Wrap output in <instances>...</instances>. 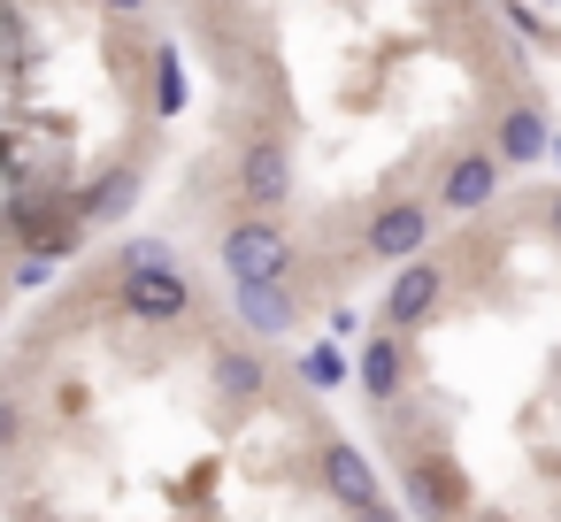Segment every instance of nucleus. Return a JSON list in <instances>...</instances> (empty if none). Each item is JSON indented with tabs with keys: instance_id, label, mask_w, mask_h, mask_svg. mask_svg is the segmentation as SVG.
Here are the masks:
<instances>
[{
	"instance_id": "12",
	"label": "nucleus",
	"mask_w": 561,
	"mask_h": 522,
	"mask_svg": "<svg viewBox=\"0 0 561 522\" xmlns=\"http://www.w3.org/2000/svg\"><path fill=\"white\" fill-rule=\"evenodd\" d=\"M131 200H139V170H108V177L78 200V216H85V223H116V216H131Z\"/></svg>"
},
{
	"instance_id": "4",
	"label": "nucleus",
	"mask_w": 561,
	"mask_h": 522,
	"mask_svg": "<svg viewBox=\"0 0 561 522\" xmlns=\"http://www.w3.org/2000/svg\"><path fill=\"white\" fill-rule=\"evenodd\" d=\"M408 499H415L423 522H461L469 514V476L446 453H415L408 461Z\"/></svg>"
},
{
	"instance_id": "13",
	"label": "nucleus",
	"mask_w": 561,
	"mask_h": 522,
	"mask_svg": "<svg viewBox=\"0 0 561 522\" xmlns=\"http://www.w3.org/2000/svg\"><path fill=\"white\" fill-rule=\"evenodd\" d=\"M262 384H270V369H262L254 353H239V346H224V353H216V392H224V399H239V407H247V399H262Z\"/></svg>"
},
{
	"instance_id": "16",
	"label": "nucleus",
	"mask_w": 561,
	"mask_h": 522,
	"mask_svg": "<svg viewBox=\"0 0 561 522\" xmlns=\"http://www.w3.org/2000/svg\"><path fill=\"white\" fill-rule=\"evenodd\" d=\"M162 262H170L162 239H131V246H124V277H131V269H162Z\"/></svg>"
},
{
	"instance_id": "3",
	"label": "nucleus",
	"mask_w": 561,
	"mask_h": 522,
	"mask_svg": "<svg viewBox=\"0 0 561 522\" xmlns=\"http://www.w3.org/2000/svg\"><path fill=\"white\" fill-rule=\"evenodd\" d=\"M438 292H446V269L438 262H400L392 269V292H385V330L400 338V330H423L431 315H438Z\"/></svg>"
},
{
	"instance_id": "11",
	"label": "nucleus",
	"mask_w": 561,
	"mask_h": 522,
	"mask_svg": "<svg viewBox=\"0 0 561 522\" xmlns=\"http://www.w3.org/2000/svg\"><path fill=\"white\" fill-rule=\"evenodd\" d=\"M546 154H553L546 116H538V108H507V116H500V162L523 170V162H546Z\"/></svg>"
},
{
	"instance_id": "17",
	"label": "nucleus",
	"mask_w": 561,
	"mask_h": 522,
	"mask_svg": "<svg viewBox=\"0 0 561 522\" xmlns=\"http://www.w3.org/2000/svg\"><path fill=\"white\" fill-rule=\"evenodd\" d=\"M47 277H55V262H47V254H32V262H16V285H47Z\"/></svg>"
},
{
	"instance_id": "20",
	"label": "nucleus",
	"mask_w": 561,
	"mask_h": 522,
	"mask_svg": "<svg viewBox=\"0 0 561 522\" xmlns=\"http://www.w3.org/2000/svg\"><path fill=\"white\" fill-rule=\"evenodd\" d=\"M354 522H392V514H385V507H369V514H354Z\"/></svg>"
},
{
	"instance_id": "8",
	"label": "nucleus",
	"mask_w": 561,
	"mask_h": 522,
	"mask_svg": "<svg viewBox=\"0 0 561 522\" xmlns=\"http://www.w3.org/2000/svg\"><path fill=\"white\" fill-rule=\"evenodd\" d=\"M423 239H431V208H423V200H392V208L369 216V239H362V246H369L377 262H415Z\"/></svg>"
},
{
	"instance_id": "5",
	"label": "nucleus",
	"mask_w": 561,
	"mask_h": 522,
	"mask_svg": "<svg viewBox=\"0 0 561 522\" xmlns=\"http://www.w3.org/2000/svg\"><path fill=\"white\" fill-rule=\"evenodd\" d=\"M239 200L254 216H277L293 200V154L277 139H247V154H239Z\"/></svg>"
},
{
	"instance_id": "6",
	"label": "nucleus",
	"mask_w": 561,
	"mask_h": 522,
	"mask_svg": "<svg viewBox=\"0 0 561 522\" xmlns=\"http://www.w3.org/2000/svg\"><path fill=\"white\" fill-rule=\"evenodd\" d=\"M323 491H331L346 514L385 507V484H377V468H369V453H362L354 438H323Z\"/></svg>"
},
{
	"instance_id": "14",
	"label": "nucleus",
	"mask_w": 561,
	"mask_h": 522,
	"mask_svg": "<svg viewBox=\"0 0 561 522\" xmlns=\"http://www.w3.org/2000/svg\"><path fill=\"white\" fill-rule=\"evenodd\" d=\"M300 384H308V392H339V384H346V353H339L331 338L308 346V353H300Z\"/></svg>"
},
{
	"instance_id": "2",
	"label": "nucleus",
	"mask_w": 561,
	"mask_h": 522,
	"mask_svg": "<svg viewBox=\"0 0 561 522\" xmlns=\"http://www.w3.org/2000/svg\"><path fill=\"white\" fill-rule=\"evenodd\" d=\"M116 308H124L131 323H185V315H193V285H185L178 262H162V269H131V277L116 285Z\"/></svg>"
},
{
	"instance_id": "18",
	"label": "nucleus",
	"mask_w": 561,
	"mask_h": 522,
	"mask_svg": "<svg viewBox=\"0 0 561 522\" xmlns=\"http://www.w3.org/2000/svg\"><path fill=\"white\" fill-rule=\"evenodd\" d=\"M108 9H116V16H139V9H147V0H108Z\"/></svg>"
},
{
	"instance_id": "9",
	"label": "nucleus",
	"mask_w": 561,
	"mask_h": 522,
	"mask_svg": "<svg viewBox=\"0 0 561 522\" xmlns=\"http://www.w3.org/2000/svg\"><path fill=\"white\" fill-rule=\"evenodd\" d=\"M231 315H239L254 338H285V330L300 323L293 285H231Z\"/></svg>"
},
{
	"instance_id": "1",
	"label": "nucleus",
	"mask_w": 561,
	"mask_h": 522,
	"mask_svg": "<svg viewBox=\"0 0 561 522\" xmlns=\"http://www.w3.org/2000/svg\"><path fill=\"white\" fill-rule=\"evenodd\" d=\"M216 254H224V277L231 285H285L293 277V239H285L277 216H239L216 239Z\"/></svg>"
},
{
	"instance_id": "19",
	"label": "nucleus",
	"mask_w": 561,
	"mask_h": 522,
	"mask_svg": "<svg viewBox=\"0 0 561 522\" xmlns=\"http://www.w3.org/2000/svg\"><path fill=\"white\" fill-rule=\"evenodd\" d=\"M546 223H553V239H561V193H553V208H546Z\"/></svg>"
},
{
	"instance_id": "10",
	"label": "nucleus",
	"mask_w": 561,
	"mask_h": 522,
	"mask_svg": "<svg viewBox=\"0 0 561 522\" xmlns=\"http://www.w3.org/2000/svg\"><path fill=\"white\" fill-rule=\"evenodd\" d=\"M400 384H408V346H400L392 330H377V338L362 346V392H369V399L385 407V399H392Z\"/></svg>"
},
{
	"instance_id": "7",
	"label": "nucleus",
	"mask_w": 561,
	"mask_h": 522,
	"mask_svg": "<svg viewBox=\"0 0 561 522\" xmlns=\"http://www.w3.org/2000/svg\"><path fill=\"white\" fill-rule=\"evenodd\" d=\"M492 193H500V154L469 147V154H454V162H446L438 208H446V216H477V208H492Z\"/></svg>"
},
{
	"instance_id": "15",
	"label": "nucleus",
	"mask_w": 561,
	"mask_h": 522,
	"mask_svg": "<svg viewBox=\"0 0 561 522\" xmlns=\"http://www.w3.org/2000/svg\"><path fill=\"white\" fill-rule=\"evenodd\" d=\"M185 108V70H178V47L154 55V116H178Z\"/></svg>"
},
{
	"instance_id": "21",
	"label": "nucleus",
	"mask_w": 561,
	"mask_h": 522,
	"mask_svg": "<svg viewBox=\"0 0 561 522\" xmlns=\"http://www.w3.org/2000/svg\"><path fill=\"white\" fill-rule=\"evenodd\" d=\"M553 162H561V139H553Z\"/></svg>"
}]
</instances>
